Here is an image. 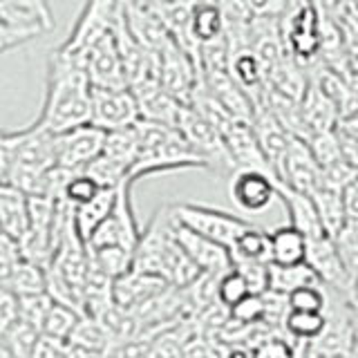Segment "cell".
I'll list each match as a JSON object with an SVG mask.
<instances>
[{
	"mask_svg": "<svg viewBox=\"0 0 358 358\" xmlns=\"http://www.w3.org/2000/svg\"><path fill=\"white\" fill-rule=\"evenodd\" d=\"M92 117V83L81 61L54 50L48 65V90L36 123L54 134L90 123Z\"/></svg>",
	"mask_w": 358,
	"mask_h": 358,
	"instance_id": "1",
	"label": "cell"
},
{
	"mask_svg": "<svg viewBox=\"0 0 358 358\" xmlns=\"http://www.w3.org/2000/svg\"><path fill=\"white\" fill-rule=\"evenodd\" d=\"M132 268L159 275L168 285L179 289L199 278L201 271L175 238V215L171 206L157 210L148 229L141 231V238L134 246Z\"/></svg>",
	"mask_w": 358,
	"mask_h": 358,
	"instance_id": "2",
	"label": "cell"
},
{
	"mask_svg": "<svg viewBox=\"0 0 358 358\" xmlns=\"http://www.w3.org/2000/svg\"><path fill=\"white\" fill-rule=\"evenodd\" d=\"M9 168L5 182L27 195H50V177L56 164V134L34 121L25 130L5 134Z\"/></svg>",
	"mask_w": 358,
	"mask_h": 358,
	"instance_id": "3",
	"label": "cell"
},
{
	"mask_svg": "<svg viewBox=\"0 0 358 358\" xmlns=\"http://www.w3.org/2000/svg\"><path fill=\"white\" fill-rule=\"evenodd\" d=\"M137 128V157L130 168V182L145 175L168 173V171H186V168H204V162L193 152L182 132L166 123H157L148 119H139Z\"/></svg>",
	"mask_w": 358,
	"mask_h": 358,
	"instance_id": "4",
	"label": "cell"
},
{
	"mask_svg": "<svg viewBox=\"0 0 358 358\" xmlns=\"http://www.w3.org/2000/svg\"><path fill=\"white\" fill-rule=\"evenodd\" d=\"M175 128L182 132V137L188 141L193 152L204 162V168L217 175L231 177V173L235 171V164L231 159L227 141H224L222 132L208 119L201 117L193 106L184 103L182 110H179Z\"/></svg>",
	"mask_w": 358,
	"mask_h": 358,
	"instance_id": "5",
	"label": "cell"
},
{
	"mask_svg": "<svg viewBox=\"0 0 358 358\" xmlns=\"http://www.w3.org/2000/svg\"><path fill=\"white\" fill-rule=\"evenodd\" d=\"M280 31L289 56L307 67L318 61L320 11L311 0H289L285 14L280 16Z\"/></svg>",
	"mask_w": 358,
	"mask_h": 358,
	"instance_id": "6",
	"label": "cell"
},
{
	"mask_svg": "<svg viewBox=\"0 0 358 358\" xmlns=\"http://www.w3.org/2000/svg\"><path fill=\"white\" fill-rule=\"evenodd\" d=\"M132 182H123L117 188L115 204H112L106 220L92 231L85 240L87 249H101V246H123L134 255V246L141 238V229L134 217L132 197H130Z\"/></svg>",
	"mask_w": 358,
	"mask_h": 358,
	"instance_id": "7",
	"label": "cell"
},
{
	"mask_svg": "<svg viewBox=\"0 0 358 358\" xmlns=\"http://www.w3.org/2000/svg\"><path fill=\"white\" fill-rule=\"evenodd\" d=\"M121 0H87L74 22L70 36L61 45V50L83 63L90 48L115 27Z\"/></svg>",
	"mask_w": 358,
	"mask_h": 358,
	"instance_id": "8",
	"label": "cell"
},
{
	"mask_svg": "<svg viewBox=\"0 0 358 358\" xmlns=\"http://www.w3.org/2000/svg\"><path fill=\"white\" fill-rule=\"evenodd\" d=\"M171 208H173V215L179 224H184V227L206 235V238L215 240L224 246H229V249L233 246V242L253 224L244 217L233 215V213L204 206V204H177Z\"/></svg>",
	"mask_w": 358,
	"mask_h": 358,
	"instance_id": "9",
	"label": "cell"
},
{
	"mask_svg": "<svg viewBox=\"0 0 358 358\" xmlns=\"http://www.w3.org/2000/svg\"><path fill=\"white\" fill-rule=\"evenodd\" d=\"M305 262L316 273L318 282L327 289H336L345 296H354V273L347 266L345 257L329 235H320V238H311L307 242V257Z\"/></svg>",
	"mask_w": 358,
	"mask_h": 358,
	"instance_id": "10",
	"label": "cell"
},
{
	"mask_svg": "<svg viewBox=\"0 0 358 358\" xmlns=\"http://www.w3.org/2000/svg\"><path fill=\"white\" fill-rule=\"evenodd\" d=\"M139 119V101L130 87L92 85V117H90V123H94L101 130H115L132 126Z\"/></svg>",
	"mask_w": 358,
	"mask_h": 358,
	"instance_id": "11",
	"label": "cell"
},
{
	"mask_svg": "<svg viewBox=\"0 0 358 358\" xmlns=\"http://www.w3.org/2000/svg\"><path fill=\"white\" fill-rule=\"evenodd\" d=\"M229 195L242 213H262L278 197V179L257 168H235L229 179Z\"/></svg>",
	"mask_w": 358,
	"mask_h": 358,
	"instance_id": "12",
	"label": "cell"
},
{
	"mask_svg": "<svg viewBox=\"0 0 358 358\" xmlns=\"http://www.w3.org/2000/svg\"><path fill=\"white\" fill-rule=\"evenodd\" d=\"M103 139L106 130L96 128L94 123H83V126L56 134V164L65 171L81 173L90 162L101 155Z\"/></svg>",
	"mask_w": 358,
	"mask_h": 358,
	"instance_id": "13",
	"label": "cell"
},
{
	"mask_svg": "<svg viewBox=\"0 0 358 358\" xmlns=\"http://www.w3.org/2000/svg\"><path fill=\"white\" fill-rule=\"evenodd\" d=\"M83 63H85V70H87L90 83L92 85H96V87H128L126 70H123L121 52H119L117 36H115V27L90 48Z\"/></svg>",
	"mask_w": 358,
	"mask_h": 358,
	"instance_id": "14",
	"label": "cell"
},
{
	"mask_svg": "<svg viewBox=\"0 0 358 358\" xmlns=\"http://www.w3.org/2000/svg\"><path fill=\"white\" fill-rule=\"evenodd\" d=\"M175 238L201 273L222 275L224 271H229L233 266L229 246H224L215 240L206 238V235L184 227V224H179L177 220H175Z\"/></svg>",
	"mask_w": 358,
	"mask_h": 358,
	"instance_id": "15",
	"label": "cell"
},
{
	"mask_svg": "<svg viewBox=\"0 0 358 358\" xmlns=\"http://www.w3.org/2000/svg\"><path fill=\"white\" fill-rule=\"evenodd\" d=\"M222 137H224V141H227V148L231 152V159H233L235 168H257V171H264V173L275 177L260 141H257L253 119L233 117V121L227 126V130L222 132Z\"/></svg>",
	"mask_w": 358,
	"mask_h": 358,
	"instance_id": "16",
	"label": "cell"
},
{
	"mask_svg": "<svg viewBox=\"0 0 358 358\" xmlns=\"http://www.w3.org/2000/svg\"><path fill=\"white\" fill-rule=\"evenodd\" d=\"M278 182L309 195L320 184V164L313 157L309 143L298 134H294L285 152V159L278 168Z\"/></svg>",
	"mask_w": 358,
	"mask_h": 358,
	"instance_id": "17",
	"label": "cell"
},
{
	"mask_svg": "<svg viewBox=\"0 0 358 358\" xmlns=\"http://www.w3.org/2000/svg\"><path fill=\"white\" fill-rule=\"evenodd\" d=\"M253 128L257 134V141H260L266 159H268V164H271L273 173L278 177V168L285 159V152L289 148L291 139H294V132H289L282 123H280L271 112L262 106H257L253 110Z\"/></svg>",
	"mask_w": 358,
	"mask_h": 358,
	"instance_id": "18",
	"label": "cell"
},
{
	"mask_svg": "<svg viewBox=\"0 0 358 358\" xmlns=\"http://www.w3.org/2000/svg\"><path fill=\"white\" fill-rule=\"evenodd\" d=\"M278 197L282 199V204L287 206L291 227H296L300 233H305L309 240L324 235L320 217H318V208L313 204V197L309 193H302V190H296L278 182Z\"/></svg>",
	"mask_w": 358,
	"mask_h": 358,
	"instance_id": "19",
	"label": "cell"
},
{
	"mask_svg": "<svg viewBox=\"0 0 358 358\" xmlns=\"http://www.w3.org/2000/svg\"><path fill=\"white\" fill-rule=\"evenodd\" d=\"M29 197L9 182H0V227L16 244L27 231Z\"/></svg>",
	"mask_w": 358,
	"mask_h": 358,
	"instance_id": "20",
	"label": "cell"
},
{
	"mask_svg": "<svg viewBox=\"0 0 358 358\" xmlns=\"http://www.w3.org/2000/svg\"><path fill=\"white\" fill-rule=\"evenodd\" d=\"M311 197H313V204L318 208V217H320L324 235L338 238V233L347 224V213H345V204H343V188L331 186L320 179V184L311 190Z\"/></svg>",
	"mask_w": 358,
	"mask_h": 358,
	"instance_id": "21",
	"label": "cell"
},
{
	"mask_svg": "<svg viewBox=\"0 0 358 358\" xmlns=\"http://www.w3.org/2000/svg\"><path fill=\"white\" fill-rule=\"evenodd\" d=\"M224 14L220 0H197L190 7V36L197 48L224 36Z\"/></svg>",
	"mask_w": 358,
	"mask_h": 358,
	"instance_id": "22",
	"label": "cell"
},
{
	"mask_svg": "<svg viewBox=\"0 0 358 358\" xmlns=\"http://www.w3.org/2000/svg\"><path fill=\"white\" fill-rule=\"evenodd\" d=\"M5 11L3 18L20 27H34L41 31H50L54 27L52 9L48 0H3Z\"/></svg>",
	"mask_w": 358,
	"mask_h": 358,
	"instance_id": "23",
	"label": "cell"
},
{
	"mask_svg": "<svg viewBox=\"0 0 358 358\" xmlns=\"http://www.w3.org/2000/svg\"><path fill=\"white\" fill-rule=\"evenodd\" d=\"M3 285L16 291L18 296L25 294H38V291H48V266H43L27 257H16L11 264L9 273L5 275Z\"/></svg>",
	"mask_w": 358,
	"mask_h": 358,
	"instance_id": "24",
	"label": "cell"
},
{
	"mask_svg": "<svg viewBox=\"0 0 358 358\" xmlns=\"http://www.w3.org/2000/svg\"><path fill=\"white\" fill-rule=\"evenodd\" d=\"M115 197H117V188H101L92 199H87L83 204L72 208L76 231L83 238V242L92 235V231L99 224L106 220L112 204H115Z\"/></svg>",
	"mask_w": 358,
	"mask_h": 358,
	"instance_id": "25",
	"label": "cell"
},
{
	"mask_svg": "<svg viewBox=\"0 0 358 358\" xmlns=\"http://www.w3.org/2000/svg\"><path fill=\"white\" fill-rule=\"evenodd\" d=\"M309 238L296 227H278L271 231V262L275 264H300L307 257Z\"/></svg>",
	"mask_w": 358,
	"mask_h": 358,
	"instance_id": "26",
	"label": "cell"
},
{
	"mask_svg": "<svg viewBox=\"0 0 358 358\" xmlns=\"http://www.w3.org/2000/svg\"><path fill=\"white\" fill-rule=\"evenodd\" d=\"M309 282H318L316 273L311 271V266L307 262L300 264H275L268 262V280H266V289L275 291V294L289 296L291 291L309 285Z\"/></svg>",
	"mask_w": 358,
	"mask_h": 358,
	"instance_id": "27",
	"label": "cell"
},
{
	"mask_svg": "<svg viewBox=\"0 0 358 358\" xmlns=\"http://www.w3.org/2000/svg\"><path fill=\"white\" fill-rule=\"evenodd\" d=\"M38 336L41 329L36 324L18 316V320H14L7 329L0 331V350H3L5 356H34Z\"/></svg>",
	"mask_w": 358,
	"mask_h": 358,
	"instance_id": "28",
	"label": "cell"
},
{
	"mask_svg": "<svg viewBox=\"0 0 358 358\" xmlns=\"http://www.w3.org/2000/svg\"><path fill=\"white\" fill-rule=\"evenodd\" d=\"M324 311H307V309H289L287 316H285V324H282V331L289 336L291 341H300L305 343V350H307V343H311L313 338H318L320 331L324 329Z\"/></svg>",
	"mask_w": 358,
	"mask_h": 358,
	"instance_id": "29",
	"label": "cell"
},
{
	"mask_svg": "<svg viewBox=\"0 0 358 358\" xmlns=\"http://www.w3.org/2000/svg\"><path fill=\"white\" fill-rule=\"evenodd\" d=\"M137 128L126 126V128H115V130H106V139H103V152L110 157L112 162L121 164L130 175V168L134 164V157H137Z\"/></svg>",
	"mask_w": 358,
	"mask_h": 358,
	"instance_id": "30",
	"label": "cell"
},
{
	"mask_svg": "<svg viewBox=\"0 0 358 358\" xmlns=\"http://www.w3.org/2000/svg\"><path fill=\"white\" fill-rule=\"evenodd\" d=\"M231 255L246 257V260L271 262V233L251 224L231 246Z\"/></svg>",
	"mask_w": 358,
	"mask_h": 358,
	"instance_id": "31",
	"label": "cell"
},
{
	"mask_svg": "<svg viewBox=\"0 0 358 358\" xmlns=\"http://www.w3.org/2000/svg\"><path fill=\"white\" fill-rule=\"evenodd\" d=\"M81 316H83V313H78L76 309L54 300L50 311H48V316H45V320H43L41 331L48 334V336H54V338L67 341V338H70V334L74 331L76 322L81 320Z\"/></svg>",
	"mask_w": 358,
	"mask_h": 358,
	"instance_id": "32",
	"label": "cell"
},
{
	"mask_svg": "<svg viewBox=\"0 0 358 358\" xmlns=\"http://www.w3.org/2000/svg\"><path fill=\"white\" fill-rule=\"evenodd\" d=\"M83 173L92 177L101 188H119L123 182H130L126 168L117 162H112L103 152H101L96 159L90 162L83 168Z\"/></svg>",
	"mask_w": 358,
	"mask_h": 358,
	"instance_id": "33",
	"label": "cell"
},
{
	"mask_svg": "<svg viewBox=\"0 0 358 358\" xmlns=\"http://www.w3.org/2000/svg\"><path fill=\"white\" fill-rule=\"evenodd\" d=\"M249 294H253L249 282L244 280V275L238 271V268H229L217 278V300L222 302L224 307L231 309L235 307L242 298H246Z\"/></svg>",
	"mask_w": 358,
	"mask_h": 358,
	"instance_id": "34",
	"label": "cell"
},
{
	"mask_svg": "<svg viewBox=\"0 0 358 358\" xmlns=\"http://www.w3.org/2000/svg\"><path fill=\"white\" fill-rule=\"evenodd\" d=\"M289 309H307V311H324L327 307V291L320 282H309L294 289L287 296Z\"/></svg>",
	"mask_w": 358,
	"mask_h": 358,
	"instance_id": "35",
	"label": "cell"
},
{
	"mask_svg": "<svg viewBox=\"0 0 358 358\" xmlns=\"http://www.w3.org/2000/svg\"><path fill=\"white\" fill-rule=\"evenodd\" d=\"M99 190H101V186L90 175H85L83 171L81 173H72L70 179H67L65 186H63L61 199H65L67 204L74 208L78 204H83V201L92 199Z\"/></svg>",
	"mask_w": 358,
	"mask_h": 358,
	"instance_id": "36",
	"label": "cell"
},
{
	"mask_svg": "<svg viewBox=\"0 0 358 358\" xmlns=\"http://www.w3.org/2000/svg\"><path fill=\"white\" fill-rule=\"evenodd\" d=\"M54 298L48 294V291H38V294H25L18 296V307H20V318H25L27 322L36 324L41 329L43 320L48 316V311L52 307Z\"/></svg>",
	"mask_w": 358,
	"mask_h": 358,
	"instance_id": "37",
	"label": "cell"
},
{
	"mask_svg": "<svg viewBox=\"0 0 358 358\" xmlns=\"http://www.w3.org/2000/svg\"><path fill=\"white\" fill-rule=\"evenodd\" d=\"M45 31L41 29H34V27H20V25H14V22H9L7 18L0 16V54L5 52H11L20 48V45H25L34 38L43 36Z\"/></svg>",
	"mask_w": 358,
	"mask_h": 358,
	"instance_id": "38",
	"label": "cell"
},
{
	"mask_svg": "<svg viewBox=\"0 0 358 358\" xmlns=\"http://www.w3.org/2000/svg\"><path fill=\"white\" fill-rule=\"evenodd\" d=\"M233 268L244 275V280L249 282L253 294H262L266 291V280H268V262H257V260H246V257H235L231 255Z\"/></svg>",
	"mask_w": 358,
	"mask_h": 358,
	"instance_id": "39",
	"label": "cell"
},
{
	"mask_svg": "<svg viewBox=\"0 0 358 358\" xmlns=\"http://www.w3.org/2000/svg\"><path fill=\"white\" fill-rule=\"evenodd\" d=\"M231 318L242 324H260L264 318V300L262 294H249L238 305L229 309Z\"/></svg>",
	"mask_w": 358,
	"mask_h": 358,
	"instance_id": "40",
	"label": "cell"
},
{
	"mask_svg": "<svg viewBox=\"0 0 358 358\" xmlns=\"http://www.w3.org/2000/svg\"><path fill=\"white\" fill-rule=\"evenodd\" d=\"M338 22H341L343 41H345L347 67H350V72L358 74V22L350 18H341Z\"/></svg>",
	"mask_w": 358,
	"mask_h": 358,
	"instance_id": "41",
	"label": "cell"
},
{
	"mask_svg": "<svg viewBox=\"0 0 358 358\" xmlns=\"http://www.w3.org/2000/svg\"><path fill=\"white\" fill-rule=\"evenodd\" d=\"M18 316H20L18 294L0 282V331L7 329L14 320H18Z\"/></svg>",
	"mask_w": 358,
	"mask_h": 358,
	"instance_id": "42",
	"label": "cell"
},
{
	"mask_svg": "<svg viewBox=\"0 0 358 358\" xmlns=\"http://www.w3.org/2000/svg\"><path fill=\"white\" fill-rule=\"evenodd\" d=\"M336 137H338V152L343 164L350 168L352 173H358V137L347 134L336 128Z\"/></svg>",
	"mask_w": 358,
	"mask_h": 358,
	"instance_id": "43",
	"label": "cell"
},
{
	"mask_svg": "<svg viewBox=\"0 0 358 358\" xmlns=\"http://www.w3.org/2000/svg\"><path fill=\"white\" fill-rule=\"evenodd\" d=\"M343 204L347 213V222H358V173L343 186Z\"/></svg>",
	"mask_w": 358,
	"mask_h": 358,
	"instance_id": "44",
	"label": "cell"
},
{
	"mask_svg": "<svg viewBox=\"0 0 358 358\" xmlns=\"http://www.w3.org/2000/svg\"><path fill=\"white\" fill-rule=\"evenodd\" d=\"M253 16H268V18H280L285 14L289 0H249Z\"/></svg>",
	"mask_w": 358,
	"mask_h": 358,
	"instance_id": "45",
	"label": "cell"
},
{
	"mask_svg": "<svg viewBox=\"0 0 358 358\" xmlns=\"http://www.w3.org/2000/svg\"><path fill=\"white\" fill-rule=\"evenodd\" d=\"M313 5L318 7L320 14L324 16H331V18H343L345 14V0H311Z\"/></svg>",
	"mask_w": 358,
	"mask_h": 358,
	"instance_id": "46",
	"label": "cell"
},
{
	"mask_svg": "<svg viewBox=\"0 0 358 358\" xmlns=\"http://www.w3.org/2000/svg\"><path fill=\"white\" fill-rule=\"evenodd\" d=\"M336 128L347 132V134H354V137H358V110L356 112H350V115H345L338 119V123H336Z\"/></svg>",
	"mask_w": 358,
	"mask_h": 358,
	"instance_id": "47",
	"label": "cell"
},
{
	"mask_svg": "<svg viewBox=\"0 0 358 358\" xmlns=\"http://www.w3.org/2000/svg\"><path fill=\"white\" fill-rule=\"evenodd\" d=\"M5 134H0V182L7 179V168H9V155H7V143H5Z\"/></svg>",
	"mask_w": 358,
	"mask_h": 358,
	"instance_id": "48",
	"label": "cell"
},
{
	"mask_svg": "<svg viewBox=\"0 0 358 358\" xmlns=\"http://www.w3.org/2000/svg\"><path fill=\"white\" fill-rule=\"evenodd\" d=\"M356 311V309H354ZM350 356H358V313L354 318V331H352V347H350Z\"/></svg>",
	"mask_w": 358,
	"mask_h": 358,
	"instance_id": "49",
	"label": "cell"
},
{
	"mask_svg": "<svg viewBox=\"0 0 358 358\" xmlns=\"http://www.w3.org/2000/svg\"><path fill=\"white\" fill-rule=\"evenodd\" d=\"M0 356H5V354H3V350H0Z\"/></svg>",
	"mask_w": 358,
	"mask_h": 358,
	"instance_id": "50",
	"label": "cell"
},
{
	"mask_svg": "<svg viewBox=\"0 0 358 358\" xmlns=\"http://www.w3.org/2000/svg\"><path fill=\"white\" fill-rule=\"evenodd\" d=\"M3 132H5V130H0V134H3Z\"/></svg>",
	"mask_w": 358,
	"mask_h": 358,
	"instance_id": "51",
	"label": "cell"
}]
</instances>
